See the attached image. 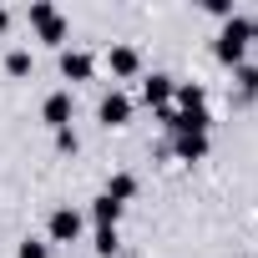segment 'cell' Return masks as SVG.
<instances>
[{
  "label": "cell",
  "instance_id": "cell-15",
  "mask_svg": "<svg viewBox=\"0 0 258 258\" xmlns=\"http://www.w3.org/2000/svg\"><path fill=\"white\" fill-rule=\"evenodd\" d=\"M233 81H238L243 96H258V61H243V66L233 71Z\"/></svg>",
  "mask_w": 258,
  "mask_h": 258
},
{
  "label": "cell",
  "instance_id": "cell-8",
  "mask_svg": "<svg viewBox=\"0 0 258 258\" xmlns=\"http://www.w3.org/2000/svg\"><path fill=\"white\" fill-rule=\"evenodd\" d=\"M71 116H76V101H71V91H51V96L41 101V121L51 126V132H66V126H71Z\"/></svg>",
  "mask_w": 258,
  "mask_h": 258
},
{
  "label": "cell",
  "instance_id": "cell-3",
  "mask_svg": "<svg viewBox=\"0 0 258 258\" xmlns=\"http://www.w3.org/2000/svg\"><path fill=\"white\" fill-rule=\"evenodd\" d=\"M81 238H86V213L71 208V203H56V208L46 213V243H51V248H71V243H81Z\"/></svg>",
  "mask_w": 258,
  "mask_h": 258
},
{
  "label": "cell",
  "instance_id": "cell-2",
  "mask_svg": "<svg viewBox=\"0 0 258 258\" xmlns=\"http://www.w3.org/2000/svg\"><path fill=\"white\" fill-rule=\"evenodd\" d=\"M26 21H31V31H36V41H41V46L66 51V41H71V21L51 6V0H36V6L26 11Z\"/></svg>",
  "mask_w": 258,
  "mask_h": 258
},
{
  "label": "cell",
  "instance_id": "cell-12",
  "mask_svg": "<svg viewBox=\"0 0 258 258\" xmlns=\"http://www.w3.org/2000/svg\"><path fill=\"white\" fill-rule=\"evenodd\" d=\"M121 213H126V208H121V203H111L106 192H96V198H91V223H96V228H121Z\"/></svg>",
  "mask_w": 258,
  "mask_h": 258
},
{
  "label": "cell",
  "instance_id": "cell-6",
  "mask_svg": "<svg viewBox=\"0 0 258 258\" xmlns=\"http://www.w3.org/2000/svg\"><path fill=\"white\" fill-rule=\"evenodd\" d=\"M172 91H177V76H167V71H147L142 86H137L142 106H152V111H167L172 106Z\"/></svg>",
  "mask_w": 258,
  "mask_h": 258
},
{
  "label": "cell",
  "instance_id": "cell-1",
  "mask_svg": "<svg viewBox=\"0 0 258 258\" xmlns=\"http://www.w3.org/2000/svg\"><path fill=\"white\" fill-rule=\"evenodd\" d=\"M248 46H253V26H248V16L243 11H233L223 26H218V36H213V56L223 61V66H243L248 61Z\"/></svg>",
  "mask_w": 258,
  "mask_h": 258
},
{
  "label": "cell",
  "instance_id": "cell-16",
  "mask_svg": "<svg viewBox=\"0 0 258 258\" xmlns=\"http://www.w3.org/2000/svg\"><path fill=\"white\" fill-rule=\"evenodd\" d=\"M16 258H51V243H46V238H21Z\"/></svg>",
  "mask_w": 258,
  "mask_h": 258
},
{
  "label": "cell",
  "instance_id": "cell-17",
  "mask_svg": "<svg viewBox=\"0 0 258 258\" xmlns=\"http://www.w3.org/2000/svg\"><path fill=\"white\" fill-rule=\"evenodd\" d=\"M56 147H61V152H76L81 142H76V132H71V126H66V132H56Z\"/></svg>",
  "mask_w": 258,
  "mask_h": 258
},
{
  "label": "cell",
  "instance_id": "cell-7",
  "mask_svg": "<svg viewBox=\"0 0 258 258\" xmlns=\"http://www.w3.org/2000/svg\"><path fill=\"white\" fill-rule=\"evenodd\" d=\"M56 66H61V76H66V81H91V76H96V56H91V51H81V46L56 51Z\"/></svg>",
  "mask_w": 258,
  "mask_h": 258
},
{
  "label": "cell",
  "instance_id": "cell-10",
  "mask_svg": "<svg viewBox=\"0 0 258 258\" xmlns=\"http://www.w3.org/2000/svg\"><path fill=\"white\" fill-rule=\"evenodd\" d=\"M106 66H111V76H116V81L142 76V56H137V46H111V51H106Z\"/></svg>",
  "mask_w": 258,
  "mask_h": 258
},
{
  "label": "cell",
  "instance_id": "cell-5",
  "mask_svg": "<svg viewBox=\"0 0 258 258\" xmlns=\"http://www.w3.org/2000/svg\"><path fill=\"white\" fill-rule=\"evenodd\" d=\"M213 152V137L208 132H172L162 142V157H177V162H203Z\"/></svg>",
  "mask_w": 258,
  "mask_h": 258
},
{
  "label": "cell",
  "instance_id": "cell-13",
  "mask_svg": "<svg viewBox=\"0 0 258 258\" xmlns=\"http://www.w3.org/2000/svg\"><path fill=\"white\" fill-rule=\"evenodd\" d=\"M31 71H36V56H31L26 46H11V51H6V76H11V81H26Z\"/></svg>",
  "mask_w": 258,
  "mask_h": 258
},
{
  "label": "cell",
  "instance_id": "cell-18",
  "mask_svg": "<svg viewBox=\"0 0 258 258\" xmlns=\"http://www.w3.org/2000/svg\"><path fill=\"white\" fill-rule=\"evenodd\" d=\"M6 31H11V11H6V6H0V36H6Z\"/></svg>",
  "mask_w": 258,
  "mask_h": 258
},
{
  "label": "cell",
  "instance_id": "cell-4",
  "mask_svg": "<svg viewBox=\"0 0 258 258\" xmlns=\"http://www.w3.org/2000/svg\"><path fill=\"white\" fill-rule=\"evenodd\" d=\"M132 111H137V101L126 96L121 86L101 91V101H96V121L106 126V132H111V126H132Z\"/></svg>",
  "mask_w": 258,
  "mask_h": 258
},
{
  "label": "cell",
  "instance_id": "cell-11",
  "mask_svg": "<svg viewBox=\"0 0 258 258\" xmlns=\"http://www.w3.org/2000/svg\"><path fill=\"white\" fill-rule=\"evenodd\" d=\"M101 192H106L111 203H121V208H132L137 192H142V182H137V172H111V177L101 182Z\"/></svg>",
  "mask_w": 258,
  "mask_h": 258
},
{
  "label": "cell",
  "instance_id": "cell-14",
  "mask_svg": "<svg viewBox=\"0 0 258 258\" xmlns=\"http://www.w3.org/2000/svg\"><path fill=\"white\" fill-rule=\"evenodd\" d=\"M91 248H96L101 258H111V253L121 248V228H96V233H91Z\"/></svg>",
  "mask_w": 258,
  "mask_h": 258
},
{
  "label": "cell",
  "instance_id": "cell-9",
  "mask_svg": "<svg viewBox=\"0 0 258 258\" xmlns=\"http://www.w3.org/2000/svg\"><path fill=\"white\" fill-rule=\"evenodd\" d=\"M172 111H182V116L208 111V86H203V81H177V91H172Z\"/></svg>",
  "mask_w": 258,
  "mask_h": 258
},
{
  "label": "cell",
  "instance_id": "cell-19",
  "mask_svg": "<svg viewBox=\"0 0 258 258\" xmlns=\"http://www.w3.org/2000/svg\"><path fill=\"white\" fill-rule=\"evenodd\" d=\"M248 26H253V41H258V11H253V16H248Z\"/></svg>",
  "mask_w": 258,
  "mask_h": 258
}]
</instances>
